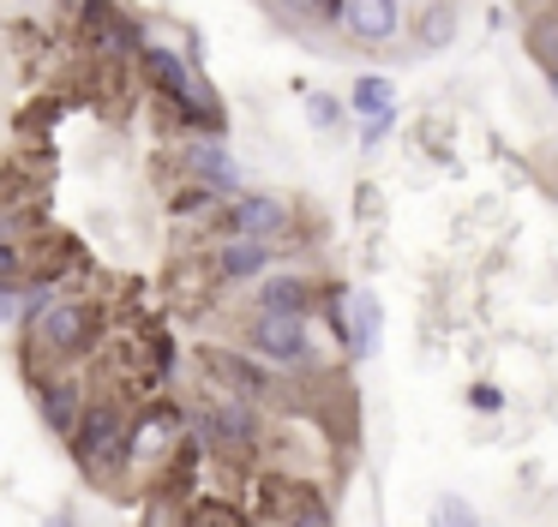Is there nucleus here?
Returning a JSON list of instances; mask_svg holds the SVG:
<instances>
[{
    "label": "nucleus",
    "instance_id": "39448f33",
    "mask_svg": "<svg viewBox=\"0 0 558 527\" xmlns=\"http://www.w3.org/2000/svg\"><path fill=\"white\" fill-rule=\"evenodd\" d=\"M294 204L282 198V192H265V186H241L234 198L217 204V216H210L205 240H277V246H289L294 234Z\"/></svg>",
    "mask_w": 558,
    "mask_h": 527
},
{
    "label": "nucleus",
    "instance_id": "5701e85b",
    "mask_svg": "<svg viewBox=\"0 0 558 527\" xmlns=\"http://www.w3.org/2000/svg\"><path fill=\"white\" fill-rule=\"evenodd\" d=\"M31 228H37V216H25V210H7V204H0V240L31 234Z\"/></svg>",
    "mask_w": 558,
    "mask_h": 527
},
{
    "label": "nucleus",
    "instance_id": "6e6552de",
    "mask_svg": "<svg viewBox=\"0 0 558 527\" xmlns=\"http://www.w3.org/2000/svg\"><path fill=\"white\" fill-rule=\"evenodd\" d=\"M169 174L174 180H198V186H210L217 198H234V192L246 186L241 162H234L229 138H205V132H181L169 150Z\"/></svg>",
    "mask_w": 558,
    "mask_h": 527
},
{
    "label": "nucleus",
    "instance_id": "f257e3e1",
    "mask_svg": "<svg viewBox=\"0 0 558 527\" xmlns=\"http://www.w3.org/2000/svg\"><path fill=\"white\" fill-rule=\"evenodd\" d=\"M109 306H102L97 294H54L49 311H43L31 330H19V366L37 371V366H73L85 371L90 359L102 354V342H109Z\"/></svg>",
    "mask_w": 558,
    "mask_h": 527
},
{
    "label": "nucleus",
    "instance_id": "b1692460",
    "mask_svg": "<svg viewBox=\"0 0 558 527\" xmlns=\"http://www.w3.org/2000/svg\"><path fill=\"white\" fill-rule=\"evenodd\" d=\"M0 323H19V287H0Z\"/></svg>",
    "mask_w": 558,
    "mask_h": 527
},
{
    "label": "nucleus",
    "instance_id": "423d86ee",
    "mask_svg": "<svg viewBox=\"0 0 558 527\" xmlns=\"http://www.w3.org/2000/svg\"><path fill=\"white\" fill-rule=\"evenodd\" d=\"M241 347L277 371H318V335L313 318H277V311H246Z\"/></svg>",
    "mask_w": 558,
    "mask_h": 527
},
{
    "label": "nucleus",
    "instance_id": "a211bd4d",
    "mask_svg": "<svg viewBox=\"0 0 558 527\" xmlns=\"http://www.w3.org/2000/svg\"><path fill=\"white\" fill-rule=\"evenodd\" d=\"M31 275V234L0 240V287H19Z\"/></svg>",
    "mask_w": 558,
    "mask_h": 527
},
{
    "label": "nucleus",
    "instance_id": "0eeeda50",
    "mask_svg": "<svg viewBox=\"0 0 558 527\" xmlns=\"http://www.w3.org/2000/svg\"><path fill=\"white\" fill-rule=\"evenodd\" d=\"M181 438H186V402H174L169 390L145 395L133 407V474H162V462L174 455Z\"/></svg>",
    "mask_w": 558,
    "mask_h": 527
},
{
    "label": "nucleus",
    "instance_id": "f03ea898",
    "mask_svg": "<svg viewBox=\"0 0 558 527\" xmlns=\"http://www.w3.org/2000/svg\"><path fill=\"white\" fill-rule=\"evenodd\" d=\"M66 455H73V467L102 491L133 479V402H126L114 383L109 390L90 383V402H85V414H78L73 438H66Z\"/></svg>",
    "mask_w": 558,
    "mask_h": 527
},
{
    "label": "nucleus",
    "instance_id": "bb28decb",
    "mask_svg": "<svg viewBox=\"0 0 558 527\" xmlns=\"http://www.w3.org/2000/svg\"><path fill=\"white\" fill-rule=\"evenodd\" d=\"M546 90H553V102H558V66H553V72H546Z\"/></svg>",
    "mask_w": 558,
    "mask_h": 527
},
{
    "label": "nucleus",
    "instance_id": "412c9836",
    "mask_svg": "<svg viewBox=\"0 0 558 527\" xmlns=\"http://www.w3.org/2000/svg\"><path fill=\"white\" fill-rule=\"evenodd\" d=\"M390 132H397V108H390V114H373V120H361V150H366V156H378V144H385Z\"/></svg>",
    "mask_w": 558,
    "mask_h": 527
},
{
    "label": "nucleus",
    "instance_id": "20e7f679",
    "mask_svg": "<svg viewBox=\"0 0 558 527\" xmlns=\"http://www.w3.org/2000/svg\"><path fill=\"white\" fill-rule=\"evenodd\" d=\"M193 366L205 371V383H217V395L258 402L265 414H270V407H294V383L282 378L277 366H265L258 354L234 347V342H198L193 347Z\"/></svg>",
    "mask_w": 558,
    "mask_h": 527
},
{
    "label": "nucleus",
    "instance_id": "cd10ccee",
    "mask_svg": "<svg viewBox=\"0 0 558 527\" xmlns=\"http://www.w3.org/2000/svg\"><path fill=\"white\" fill-rule=\"evenodd\" d=\"M541 7H558V0H541Z\"/></svg>",
    "mask_w": 558,
    "mask_h": 527
},
{
    "label": "nucleus",
    "instance_id": "393cba45",
    "mask_svg": "<svg viewBox=\"0 0 558 527\" xmlns=\"http://www.w3.org/2000/svg\"><path fill=\"white\" fill-rule=\"evenodd\" d=\"M43 527H78V515H73V510H54V515H49V522H43Z\"/></svg>",
    "mask_w": 558,
    "mask_h": 527
},
{
    "label": "nucleus",
    "instance_id": "f3484780",
    "mask_svg": "<svg viewBox=\"0 0 558 527\" xmlns=\"http://www.w3.org/2000/svg\"><path fill=\"white\" fill-rule=\"evenodd\" d=\"M186 527H253V515L229 498H193L186 503Z\"/></svg>",
    "mask_w": 558,
    "mask_h": 527
},
{
    "label": "nucleus",
    "instance_id": "9d476101",
    "mask_svg": "<svg viewBox=\"0 0 558 527\" xmlns=\"http://www.w3.org/2000/svg\"><path fill=\"white\" fill-rule=\"evenodd\" d=\"M277 240H210L198 258H205V270H210V282L217 287H253L258 275L277 264Z\"/></svg>",
    "mask_w": 558,
    "mask_h": 527
},
{
    "label": "nucleus",
    "instance_id": "f8f14e48",
    "mask_svg": "<svg viewBox=\"0 0 558 527\" xmlns=\"http://www.w3.org/2000/svg\"><path fill=\"white\" fill-rule=\"evenodd\" d=\"M337 30L361 48H385L402 30V0H342Z\"/></svg>",
    "mask_w": 558,
    "mask_h": 527
},
{
    "label": "nucleus",
    "instance_id": "ddd939ff",
    "mask_svg": "<svg viewBox=\"0 0 558 527\" xmlns=\"http://www.w3.org/2000/svg\"><path fill=\"white\" fill-rule=\"evenodd\" d=\"M457 30H462V7H457V0H414V12H409L414 54H445V48L457 42Z\"/></svg>",
    "mask_w": 558,
    "mask_h": 527
},
{
    "label": "nucleus",
    "instance_id": "9b49d317",
    "mask_svg": "<svg viewBox=\"0 0 558 527\" xmlns=\"http://www.w3.org/2000/svg\"><path fill=\"white\" fill-rule=\"evenodd\" d=\"M313 306H318V275H306V270H277V264H270V270L253 282V306H246V311L313 318Z\"/></svg>",
    "mask_w": 558,
    "mask_h": 527
},
{
    "label": "nucleus",
    "instance_id": "4be33fe9",
    "mask_svg": "<svg viewBox=\"0 0 558 527\" xmlns=\"http://www.w3.org/2000/svg\"><path fill=\"white\" fill-rule=\"evenodd\" d=\"M469 407H474V414H498V407H505V390H493V383H474V390H469Z\"/></svg>",
    "mask_w": 558,
    "mask_h": 527
},
{
    "label": "nucleus",
    "instance_id": "2eb2a0df",
    "mask_svg": "<svg viewBox=\"0 0 558 527\" xmlns=\"http://www.w3.org/2000/svg\"><path fill=\"white\" fill-rule=\"evenodd\" d=\"M342 108H349L354 120L390 114V108H397V84H390L385 72H361V78L349 84V96H342Z\"/></svg>",
    "mask_w": 558,
    "mask_h": 527
},
{
    "label": "nucleus",
    "instance_id": "1a4fd4ad",
    "mask_svg": "<svg viewBox=\"0 0 558 527\" xmlns=\"http://www.w3.org/2000/svg\"><path fill=\"white\" fill-rule=\"evenodd\" d=\"M25 390H31V402H37V419L54 431V438H73V426H78V414H85V402H90V378L85 371H73V366H37V371H25Z\"/></svg>",
    "mask_w": 558,
    "mask_h": 527
},
{
    "label": "nucleus",
    "instance_id": "7ed1b4c3",
    "mask_svg": "<svg viewBox=\"0 0 558 527\" xmlns=\"http://www.w3.org/2000/svg\"><path fill=\"white\" fill-rule=\"evenodd\" d=\"M186 431L198 438L205 462L234 467V474L265 462L270 450V414L258 402H241V395H198V402H186Z\"/></svg>",
    "mask_w": 558,
    "mask_h": 527
},
{
    "label": "nucleus",
    "instance_id": "aec40b11",
    "mask_svg": "<svg viewBox=\"0 0 558 527\" xmlns=\"http://www.w3.org/2000/svg\"><path fill=\"white\" fill-rule=\"evenodd\" d=\"M433 527H481V515H474V503H469V498H457V491H445V498H438V515H433Z\"/></svg>",
    "mask_w": 558,
    "mask_h": 527
},
{
    "label": "nucleus",
    "instance_id": "dca6fc26",
    "mask_svg": "<svg viewBox=\"0 0 558 527\" xmlns=\"http://www.w3.org/2000/svg\"><path fill=\"white\" fill-rule=\"evenodd\" d=\"M522 48H529V60L541 72L558 66V7H534L529 24H522Z\"/></svg>",
    "mask_w": 558,
    "mask_h": 527
},
{
    "label": "nucleus",
    "instance_id": "a878e982",
    "mask_svg": "<svg viewBox=\"0 0 558 527\" xmlns=\"http://www.w3.org/2000/svg\"><path fill=\"white\" fill-rule=\"evenodd\" d=\"M54 7H61V19H73V12H78V0H54Z\"/></svg>",
    "mask_w": 558,
    "mask_h": 527
},
{
    "label": "nucleus",
    "instance_id": "6ab92c4d",
    "mask_svg": "<svg viewBox=\"0 0 558 527\" xmlns=\"http://www.w3.org/2000/svg\"><path fill=\"white\" fill-rule=\"evenodd\" d=\"M301 102H306V126H313V132H337L342 114H349V108H342V96H330V90H306Z\"/></svg>",
    "mask_w": 558,
    "mask_h": 527
},
{
    "label": "nucleus",
    "instance_id": "4468645a",
    "mask_svg": "<svg viewBox=\"0 0 558 527\" xmlns=\"http://www.w3.org/2000/svg\"><path fill=\"white\" fill-rule=\"evenodd\" d=\"M378 330H385V306L373 287H349V318H342V354L361 366L378 354Z\"/></svg>",
    "mask_w": 558,
    "mask_h": 527
}]
</instances>
